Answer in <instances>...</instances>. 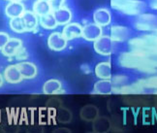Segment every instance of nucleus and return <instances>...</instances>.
<instances>
[{"label":"nucleus","mask_w":157,"mask_h":133,"mask_svg":"<svg viewBox=\"0 0 157 133\" xmlns=\"http://www.w3.org/2000/svg\"><path fill=\"white\" fill-rule=\"evenodd\" d=\"M130 51L157 56V29L154 34L144 35L129 41Z\"/></svg>","instance_id":"f03ea898"},{"label":"nucleus","mask_w":157,"mask_h":133,"mask_svg":"<svg viewBox=\"0 0 157 133\" xmlns=\"http://www.w3.org/2000/svg\"><path fill=\"white\" fill-rule=\"evenodd\" d=\"M102 36V27L96 23H87L82 27V37L86 41H95Z\"/></svg>","instance_id":"0eeeda50"},{"label":"nucleus","mask_w":157,"mask_h":133,"mask_svg":"<svg viewBox=\"0 0 157 133\" xmlns=\"http://www.w3.org/2000/svg\"><path fill=\"white\" fill-rule=\"evenodd\" d=\"M45 1H50V0H45Z\"/></svg>","instance_id":"c756f323"},{"label":"nucleus","mask_w":157,"mask_h":133,"mask_svg":"<svg viewBox=\"0 0 157 133\" xmlns=\"http://www.w3.org/2000/svg\"><path fill=\"white\" fill-rule=\"evenodd\" d=\"M49 3L51 6L52 12H54V11H56L60 8L64 7L65 0H50Z\"/></svg>","instance_id":"b1692460"},{"label":"nucleus","mask_w":157,"mask_h":133,"mask_svg":"<svg viewBox=\"0 0 157 133\" xmlns=\"http://www.w3.org/2000/svg\"><path fill=\"white\" fill-rule=\"evenodd\" d=\"M150 6H151L152 9L157 10V0H151V2H150Z\"/></svg>","instance_id":"bb28decb"},{"label":"nucleus","mask_w":157,"mask_h":133,"mask_svg":"<svg viewBox=\"0 0 157 133\" xmlns=\"http://www.w3.org/2000/svg\"><path fill=\"white\" fill-rule=\"evenodd\" d=\"M7 1H10V2H14V1H20V2H21L22 0H7Z\"/></svg>","instance_id":"c85d7f7f"},{"label":"nucleus","mask_w":157,"mask_h":133,"mask_svg":"<svg viewBox=\"0 0 157 133\" xmlns=\"http://www.w3.org/2000/svg\"><path fill=\"white\" fill-rule=\"evenodd\" d=\"M33 12L38 17H43L52 13L49 1H45V0H37L33 5Z\"/></svg>","instance_id":"aec40b11"},{"label":"nucleus","mask_w":157,"mask_h":133,"mask_svg":"<svg viewBox=\"0 0 157 133\" xmlns=\"http://www.w3.org/2000/svg\"><path fill=\"white\" fill-rule=\"evenodd\" d=\"M17 68H19L22 79H33L37 76V66L34 63L29 61H21L17 64Z\"/></svg>","instance_id":"6e6552de"},{"label":"nucleus","mask_w":157,"mask_h":133,"mask_svg":"<svg viewBox=\"0 0 157 133\" xmlns=\"http://www.w3.org/2000/svg\"><path fill=\"white\" fill-rule=\"evenodd\" d=\"M113 84L111 79L109 80H103L101 79L99 82H97L94 84L93 93L96 94H111L113 93Z\"/></svg>","instance_id":"f3484780"},{"label":"nucleus","mask_w":157,"mask_h":133,"mask_svg":"<svg viewBox=\"0 0 157 133\" xmlns=\"http://www.w3.org/2000/svg\"><path fill=\"white\" fill-rule=\"evenodd\" d=\"M95 74L98 78L103 80H109L112 78V71H111V63L109 61L101 62L96 65L95 67Z\"/></svg>","instance_id":"6ab92c4d"},{"label":"nucleus","mask_w":157,"mask_h":133,"mask_svg":"<svg viewBox=\"0 0 157 133\" xmlns=\"http://www.w3.org/2000/svg\"><path fill=\"white\" fill-rule=\"evenodd\" d=\"M111 5L113 9L128 16H139L146 9V3L141 0H111Z\"/></svg>","instance_id":"7ed1b4c3"},{"label":"nucleus","mask_w":157,"mask_h":133,"mask_svg":"<svg viewBox=\"0 0 157 133\" xmlns=\"http://www.w3.org/2000/svg\"><path fill=\"white\" fill-rule=\"evenodd\" d=\"M82 31V27L81 25H78L77 22H69L64 26L62 30V34L66 38V40L69 41L81 37Z\"/></svg>","instance_id":"1a4fd4ad"},{"label":"nucleus","mask_w":157,"mask_h":133,"mask_svg":"<svg viewBox=\"0 0 157 133\" xmlns=\"http://www.w3.org/2000/svg\"><path fill=\"white\" fill-rule=\"evenodd\" d=\"M39 22H40L41 26L46 29H54L58 25L56 18H54L52 13H50V14L43 16V17H40Z\"/></svg>","instance_id":"4be33fe9"},{"label":"nucleus","mask_w":157,"mask_h":133,"mask_svg":"<svg viewBox=\"0 0 157 133\" xmlns=\"http://www.w3.org/2000/svg\"><path fill=\"white\" fill-rule=\"evenodd\" d=\"M94 50L102 56H110L113 52V41L109 36H100L94 41Z\"/></svg>","instance_id":"39448f33"},{"label":"nucleus","mask_w":157,"mask_h":133,"mask_svg":"<svg viewBox=\"0 0 157 133\" xmlns=\"http://www.w3.org/2000/svg\"><path fill=\"white\" fill-rule=\"evenodd\" d=\"M15 57H16L17 59H19V60H23L25 58H26L27 57V53H26L25 48L21 47V49L19 50V52L17 53V54Z\"/></svg>","instance_id":"a878e982"},{"label":"nucleus","mask_w":157,"mask_h":133,"mask_svg":"<svg viewBox=\"0 0 157 133\" xmlns=\"http://www.w3.org/2000/svg\"><path fill=\"white\" fill-rule=\"evenodd\" d=\"M118 63L124 68L134 69L152 74L157 72V56L142 53L138 52L122 53L118 57Z\"/></svg>","instance_id":"f257e3e1"},{"label":"nucleus","mask_w":157,"mask_h":133,"mask_svg":"<svg viewBox=\"0 0 157 133\" xmlns=\"http://www.w3.org/2000/svg\"><path fill=\"white\" fill-rule=\"evenodd\" d=\"M21 19L25 22V26L26 31H35L38 27L39 20L38 16L34 14V12L31 11H25V13L22 14Z\"/></svg>","instance_id":"f8f14e48"},{"label":"nucleus","mask_w":157,"mask_h":133,"mask_svg":"<svg viewBox=\"0 0 157 133\" xmlns=\"http://www.w3.org/2000/svg\"><path fill=\"white\" fill-rule=\"evenodd\" d=\"M62 84L56 79H51L47 81L43 86V92L47 95L57 94L61 92Z\"/></svg>","instance_id":"a211bd4d"},{"label":"nucleus","mask_w":157,"mask_h":133,"mask_svg":"<svg viewBox=\"0 0 157 133\" xmlns=\"http://www.w3.org/2000/svg\"><path fill=\"white\" fill-rule=\"evenodd\" d=\"M22 47V42L19 38H10L9 41L6 43L4 48L1 50L5 57H15L19 50Z\"/></svg>","instance_id":"9d476101"},{"label":"nucleus","mask_w":157,"mask_h":133,"mask_svg":"<svg viewBox=\"0 0 157 133\" xmlns=\"http://www.w3.org/2000/svg\"><path fill=\"white\" fill-rule=\"evenodd\" d=\"M4 79L10 84H19L21 82V74L16 65H10L4 71Z\"/></svg>","instance_id":"ddd939ff"},{"label":"nucleus","mask_w":157,"mask_h":133,"mask_svg":"<svg viewBox=\"0 0 157 133\" xmlns=\"http://www.w3.org/2000/svg\"><path fill=\"white\" fill-rule=\"evenodd\" d=\"M52 14L56 20V22L58 25H66L67 23L70 22L72 19V12L70 9L62 7L56 11L52 12Z\"/></svg>","instance_id":"dca6fc26"},{"label":"nucleus","mask_w":157,"mask_h":133,"mask_svg":"<svg viewBox=\"0 0 157 133\" xmlns=\"http://www.w3.org/2000/svg\"><path fill=\"white\" fill-rule=\"evenodd\" d=\"M111 13L109 12V10L101 8L98 9L94 12L93 14V20L96 25H98L99 26H106L109 23L111 22Z\"/></svg>","instance_id":"2eb2a0df"},{"label":"nucleus","mask_w":157,"mask_h":133,"mask_svg":"<svg viewBox=\"0 0 157 133\" xmlns=\"http://www.w3.org/2000/svg\"><path fill=\"white\" fill-rule=\"evenodd\" d=\"M25 5L20 1H14V2H10L5 8V14L7 17H9L10 19H13V18H17V17H21L22 14L25 13Z\"/></svg>","instance_id":"9b49d317"},{"label":"nucleus","mask_w":157,"mask_h":133,"mask_svg":"<svg viewBox=\"0 0 157 133\" xmlns=\"http://www.w3.org/2000/svg\"><path fill=\"white\" fill-rule=\"evenodd\" d=\"M135 27L141 31H155L157 29V17L152 14H141L135 22Z\"/></svg>","instance_id":"20e7f679"},{"label":"nucleus","mask_w":157,"mask_h":133,"mask_svg":"<svg viewBox=\"0 0 157 133\" xmlns=\"http://www.w3.org/2000/svg\"><path fill=\"white\" fill-rule=\"evenodd\" d=\"M10 27L13 31L17 33H23L26 31L25 26V22H23L21 17H17V18H13L10 21Z\"/></svg>","instance_id":"5701e85b"},{"label":"nucleus","mask_w":157,"mask_h":133,"mask_svg":"<svg viewBox=\"0 0 157 133\" xmlns=\"http://www.w3.org/2000/svg\"><path fill=\"white\" fill-rule=\"evenodd\" d=\"M138 83L140 84V86L143 88L144 92H150L157 94V76L140 80V81H138Z\"/></svg>","instance_id":"412c9836"},{"label":"nucleus","mask_w":157,"mask_h":133,"mask_svg":"<svg viewBox=\"0 0 157 133\" xmlns=\"http://www.w3.org/2000/svg\"><path fill=\"white\" fill-rule=\"evenodd\" d=\"M67 40L60 32H52L48 39V46L54 52H60L67 46Z\"/></svg>","instance_id":"423d86ee"},{"label":"nucleus","mask_w":157,"mask_h":133,"mask_svg":"<svg viewBox=\"0 0 157 133\" xmlns=\"http://www.w3.org/2000/svg\"><path fill=\"white\" fill-rule=\"evenodd\" d=\"M3 84H4V77L0 74V88L3 86Z\"/></svg>","instance_id":"cd10ccee"},{"label":"nucleus","mask_w":157,"mask_h":133,"mask_svg":"<svg viewBox=\"0 0 157 133\" xmlns=\"http://www.w3.org/2000/svg\"><path fill=\"white\" fill-rule=\"evenodd\" d=\"M9 39H10V37L7 33L0 31V50L3 49L4 46L6 45V43L9 41Z\"/></svg>","instance_id":"393cba45"},{"label":"nucleus","mask_w":157,"mask_h":133,"mask_svg":"<svg viewBox=\"0 0 157 133\" xmlns=\"http://www.w3.org/2000/svg\"><path fill=\"white\" fill-rule=\"evenodd\" d=\"M130 36V30L125 26L114 25L111 29V39L113 42H123Z\"/></svg>","instance_id":"4468645a"}]
</instances>
